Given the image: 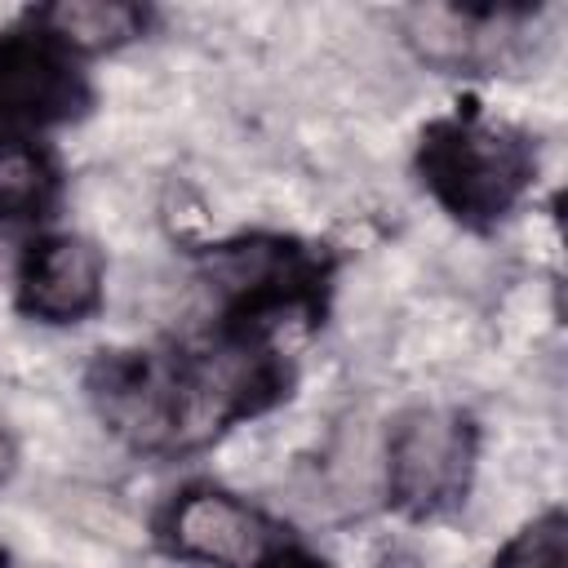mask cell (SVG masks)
I'll return each instance as SVG.
<instances>
[{
	"mask_svg": "<svg viewBox=\"0 0 568 568\" xmlns=\"http://www.w3.org/2000/svg\"><path fill=\"white\" fill-rule=\"evenodd\" d=\"M93 106V80L84 58L36 27L27 13L0 31V133L40 138L84 120Z\"/></svg>",
	"mask_w": 568,
	"mask_h": 568,
	"instance_id": "5",
	"label": "cell"
},
{
	"mask_svg": "<svg viewBox=\"0 0 568 568\" xmlns=\"http://www.w3.org/2000/svg\"><path fill=\"white\" fill-rule=\"evenodd\" d=\"M151 537L178 564L257 568L288 532L262 506L222 484H186L155 510Z\"/></svg>",
	"mask_w": 568,
	"mask_h": 568,
	"instance_id": "6",
	"label": "cell"
},
{
	"mask_svg": "<svg viewBox=\"0 0 568 568\" xmlns=\"http://www.w3.org/2000/svg\"><path fill=\"white\" fill-rule=\"evenodd\" d=\"M293 364L275 342L209 328L195 342L106 346L84 368L98 422L142 457H186L231 426L266 417L293 395Z\"/></svg>",
	"mask_w": 568,
	"mask_h": 568,
	"instance_id": "1",
	"label": "cell"
},
{
	"mask_svg": "<svg viewBox=\"0 0 568 568\" xmlns=\"http://www.w3.org/2000/svg\"><path fill=\"white\" fill-rule=\"evenodd\" d=\"M257 568H333L324 555H315L311 546H302V541H293V537H284Z\"/></svg>",
	"mask_w": 568,
	"mask_h": 568,
	"instance_id": "12",
	"label": "cell"
},
{
	"mask_svg": "<svg viewBox=\"0 0 568 568\" xmlns=\"http://www.w3.org/2000/svg\"><path fill=\"white\" fill-rule=\"evenodd\" d=\"M106 297V257L93 240L53 231L36 235L13 275V302L36 324H84L102 311Z\"/></svg>",
	"mask_w": 568,
	"mask_h": 568,
	"instance_id": "8",
	"label": "cell"
},
{
	"mask_svg": "<svg viewBox=\"0 0 568 568\" xmlns=\"http://www.w3.org/2000/svg\"><path fill=\"white\" fill-rule=\"evenodd\" d=\"M413 173L457 226L493 231L537 186L541 146L524 124L493 115L475 98H462L422 124Z\"/></svg>",
	"mask_w": 568,
	"mask_h": 568,
	"instance_id": "2",
	"label": "cell"
},
{
	"mask_svg": "<svg viewBox=\"0 0 568 568\" xmlns=\"http://www.w3.org/2000/svg\"><path fill=\"white\" fill-rule=\"evenodd\" d=\"M13 470H18V444H13V435L0 426V488L13 479Z\"/></svg>",
	"mask_w": 568,
	"mask_h": 568,
	"instance_id": "13",
	"label": "cell"
},
{
	"mask_svg": "<svg viewBox=\"0 0 568 568\" xmlns=\"http://www.w3.org/2000/svg\"><path fill=\"white\" fill-rule=\"evenodd\" d=\"M479 470V422L457 404L404 408L386 430V506L413 524L466 506Z\"/></svg>",
	"mask_w": 568,
	"mask_h": 568,
	"instance_id": "4",
	"label": "cell"
},
{
	"mask_svg": "<svg viewBox=\"0 0 568 568\" xmlns=\"http://www.w3.org/2000/svg\"><path fill=\"white\" fill-rule=\"evenodd\" d=\"M195 262L217 306L213 328L253 342H271L284 324H324L337 288L333 248L280 231H244L204 244Z\"/></svg>",
	"mask_w": 568,
	"mask_h": 568,
	"instance_id": "3",
	"label": "cell"
},
{
	"mask_svg": "<svg viewBox=\"0 0 568 568\" xmlns=\"http://www.w3.org/2000/svg\"><path fill=\"white\" fill-rule=\"evenodd\" d=\"M0 568H9V550H0Z\"/></svg>",
	"mask_w": 568,
	"mask_h": 568,
	"instance_id": "14",
	"label": "cell"
},
{
	"mask_svg": "<svg viewBox=\"0 0 568 568\" xmlns=\"http://www.w3.org/2000/svg\"><path fill=\"white\" fill-rule=\"evenodd\" d=\"M67 173L44 138L0 133V226H40L58 213Z\"/></svg>",
	"mask_w": 568,
	"mask_h": 568,
	"instance_id": "9",
	"label": "cell"
},
{
	"mask_svg": "<svg viewBox=\"0 0 568 568\" xmlns=\"http://www.w3.org/2000/svg\"><path fill=\"white\" fill-rule=\"evenodd\" d=\"M27 18L36 27H44L53 40H62L75 58L89 62V58L115 53L124 44H138L151 31L155 9L129 4V0H58V4L27 9Z\"/></svg>",
	"mask_w": 568,
	"mask_h": 568,
	"instance_id": "10",
	"label": "cell"
},
{
	"mask_svg": "<svg viewBox=\"0 0 568 568\" xmlns=\"http://www.w3.org/2000/svg\"><path fill=\"white\" fill-rule=\"evenodd\" d=\"M488 568H568V519L559 506H546L524 528L510 532V541L493 555Z\"/></svg>",
	"mask_w": 568,
	"mask_h": 568,
	"instance_id": "11",
	"label": "cell"
},
{
	"mask_svg": "<svg viewBox=\"0 0 568 568\" xmlns=\"http://www.w3.org/2000/svg\"><path fill=\"white\" fill-rule=\"evenodd\" d=\"M537 18L541 9L528 4H430L404 18V40L439 71L493 75L528 53V31Z\"/></svg>",
	"mask_w": 568,
	"mask_h": 568,
	"instance_id": "7",
	"label": "cell"
}]
</instances>
